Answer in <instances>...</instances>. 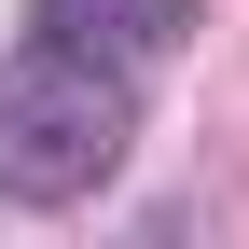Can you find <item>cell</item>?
<instances>
[{"mask_svg": "<svg viewBox=\"0 0 249 249\" xmlns=\"http://www.w3.org/2000/svg\"><path fill=\"white\" fill-rule=\"evenodd\" d=\"M139 97L152 83L97 70L70 42H14L0 55V194L14 208H83L124 166V139H139Z\"/></svg>", "mask_w": 249, "mask_h": 249, "instance_id": "cell-1", "label": "cell"}, {"mask_svg": "<svg viewBox=\"0 0 249 249\" xmlns=\"http://www.w3.org/2000/svg\"><path fill=\"white\" fill-rule=\"evenodd\" d=\"M194 28H208V0H28V42H70V55H97V70H124V83L180 70Z\"/></svg>", "mask_w": 249, "mask_h": 249, "instance_id": "cell-2", "label": "cell"}]
</instances>
